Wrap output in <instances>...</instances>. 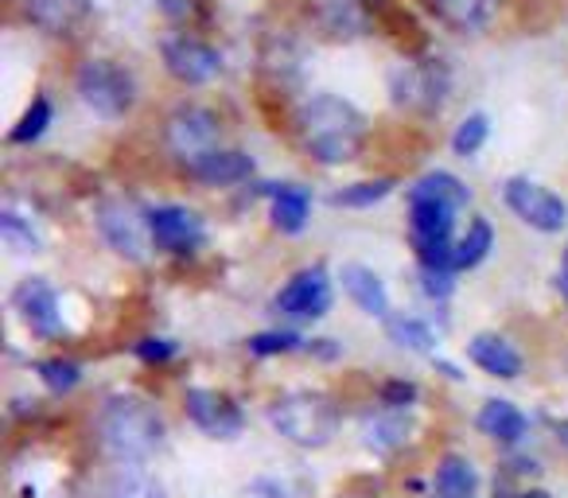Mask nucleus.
Instances as JSON below:
<instances>
[{
  "label": "nucleus",
  "instance_id": "obj_10",
  "mask_svg": "<svg viewBox=\"0 0 568 498\" xmlns=\"http://www.w3.org/2000/svg\"><path fill=\"white\" fill-rule=\"evenodd\" d=\"M12 301H17L20 319L32 327V335H40V339H63L67 335L63 304H59V293L51 281H43V277L20 281Z\"/></svg>",
  "mask_w": 568,
  "mask_h": 498
},
{
  "label": "nucleus",
  "instance_id": "obj_5",
  "mask_svg": "<svg viewBox=\"0 0 568 498\" xmlns=\"http://www.w3.org/2000/svg\"><path fill=\"white\" fill-rule=\"evenodd\" d=\"M389 98L394 105L420 113H436L448 98V67L440 59H420V63L397 67L389 74Z\"/></svg>",
  "mask_w": 568,
  "mask_h": 498
},
{
  "label": "nucleus",
  "instance_id": "obj_18",
  "mask_svg": "<svg viewBox=\"0 0 568 498\" xmlns=\"http://www.w3.org/2000/svg\"><path fill=\"white\" fill-rule=\"evenodd\" d=\"M467 355H471V363L479 366V370L495 374V378H518L521 374V355L503 335H475V339L467 343Z\"/></svg>",
  "mask_w": 568,
  "mask_h": 498
},
{
  "label": "nucleus",
  "instance_id": "obj_32",
  "mask_svg": "<svg viewBox=\"0 0 568 498\" xmlns=\"http://www.w3.org/2000/svg\"><path fill=\"white\" fill-rule=\"evenodd\" d=\"M487 136H490V118H487V113H467V118L459 121L456 136H452V149H456V156H475Z\"/></svg>",
  "mask_w": 568,
  "mask_h": 498
},
{
  "label": "nucleus",
  "instance_id": "obj_7",
  "mask_svg": "<svg viewBox=\"0 0 568 498\" xmlns=\"http://www.w3.org/2000/svg\"><path fill=\"white\" fill-rule=\"evenodd\" d=\"M332 304H335L332 273L324 265H308V270H301L276 293L273 308L288 319H324L332 312Z\"/></svg>",
  "mask_w": 568,
  "mask_h": 498
},
{
  "label": "nucleus",
  "instance_id": "obj_29",
  "mask_svg": "<svg viewBox=\"0 0 568 498\" xmlns=\"http://www.w3.org/2000/svg\"><path fill=\"white\" fill-rule=\"evenodd\" d=\"M51 121H55V110H51V102L40 94V98H36V102L24 110V118L17 121V129L9 133V141H12V144H32V141H40V136L48 133Z\"/></svg>",
  "mask_w": 568,
  "mask_h": 498
},
{
  "label": "nucleus",
  "instance_id": "obj_40",
  "mask_svg": "<svg viewBox=\"0 0 568 498\" xmlns=\"http://www.w3.org/2000/svg\"><path fill=\"white\" fill-rule=\"evenodd\" d=\"M557 288H560V296L568 301V250H565V262H560V273H557Z\"/></svg>",
  "mask_w": 568,
  "mask_h": 498
},
{
  "label": "nucleus",
  "instance_id": "obj_28",
  "mask_svg": "<svg viewBox=\"0 0 568 498\" xmlns=\"http://www.w3.org/2000/svg\"><path fill=\"white\" fill-rule=\"evenodd\" d=\"M386 335L409 350H433L436 347V332L428 327V319H417V316H409V312H402V316H386Z\"/></svg>",
  "mask_w": 568,
  "mask_h": 498
},
{
  "label": "nucleus",
  "instance_id": "obj_31",
  "mask_svg": "<svg viewBox=\"0 0 568 498\" xmlns=\"http://www.w3.org/2000/svg\"><path fill=\"white\" fill-rule=\"evenodd\" d=\"M389 191H394V180H366V183H351V187L343 191H332V199L327 203L332 206H374L378 199H386Z\"/></svg>",
  "mask_w": 568,
  "mask_h": 498
},
{
  "label": "nucleus",
  "instance_id": "obj_19",
  "mask_svg": "<svg viewBox=\"0 0 568 498\" xmlns=\"http://www.w3.org/2000/svg\"><path fill=\"white\" fill-rule=\"evenodd\" d=\"M409 436H413V417L405 409H382L363 425V440L371 444L374 451H382V456L402 448Z\"/></svg>",
  "mask_w": 568,
  "mask_h": 498
},
{
  "label": "nucleus",
  "instance_id": "obj_39",
  "mask_svg": "<svg viewBox=\"0 0 568 498\" xmlns=\"http://www.w3.org/2000/svg\"><path fill=\"white\" fill-rule=\"evenodd\" d=\"M160 9H164L168 17H175V12H180V17H187V9H191V4H187V0H164V4H160Z\"/></svg>",
  "mask_w": 568,
  "mask_h": 498
},
{
  "label": "nucleus",
  "instance_id": "obj_30",
  "mask_svg": "<svg viewBox=\"0 0 568 498\" xmlns=\"http://www.w3.org/2000/svg\"><path fill=\"white\" fill-rule=\"evenodd\" d=\"M0 226H4V245H9L12 254H40V234H36V226L24 218L20 211H4V218H0Z\"/></svg>",
  "mask_w": 568,
  "mask_h": 498
},
{
  "label": "nucleus",
  "instance_id": "obj_25",
  "mask_svg": "<svg viewBox=\"0 0 568 498\" xmlns=\"http://www.w3.org/2000/svg\"><path fill=\"white\" fill-rule=\"evenodd\" d=\"M102 498H168V495L149 471L125 467V471H113L110 479H105Z\"/></svg>",
  "mask_w": 568,
  "mask_h": 498
},
{
  "label": "nucleus",
  "instance_id": "obj_8",
  "mask_svg": "<svg viewBox=\"0 0 568 498\" xmlns=\"http://www.w3.org/2000/svg\"><path fill=\"white\" fill-rule=\"evenodd\" d=\"M503 199H506V206H510V211L526 222V226L541 230V234L560 230V226H565V218H568L565 199H560L557 191L541 187V183L526 180V175H514V180H506Z\"/></svg>",
  "mask_w": 568,
  "mask_h": 498
},
{
  "label": "nucleus",
  "instance_id": "obj_17",
  "mask_svg": "<svg viewBox=\"0 0 568 498\" xmlns=\"http://www.w3.org/2000/svg\"><path fill=\"white\" fill-rule=\"evenodd\" d=\"M24 12L43 32H74L90 17V0H24Z\"/></svg>",
  "mask_w": 568,
  "mask_h": 498
},
{
  "label": "nucleus",
  "instance_id": "obj_1",
  "mask_svg": "<svg viewBox=\"0 0 568 498\" xmlns=\"http://www.w3.org/2000/svg\"><path fill=\"white\" fill-rule=\"evenodd\" d=\"M301 136L320 164H347L366 144V113H358L347 98L316 94L301 113Z\"/></svg>",
  "mask_w": 568,
  "mask_h": 498
},
{
  "label": "nucleus",
  "instance_id": "obj_13",
  "mask_svg": "<svg viewBox=\"0 0 568 498\" xmlns=\"http://www.w3.org/2000/svg\"><path fill=\"white\" fill-rule=\"evenodd\" d=\"M164 63H168V71L180 82H187V87H203V82L219 79V71H222L219 51L199 40H187V35L164 40Z\"/></svg>",
  "mask_w": 568,
  "mask_h": 498
},
{
  "label": "nucleus",
  "instance_id": "obj_6",
  "mask_svg": "<svg viewBox=\"0 0 568 498\" xmlns=\"http://www.w3.org/2000/svg\"><path fill=\"white\" fill-rule=\"evenodd\" d=\"M98 230H102L105 245L118 250L121 257L144 262L152 230H149V214L136 203H129V199H105V203L98 206Z\"/></svg>",
  "mask_w": 568,
  "mask_h": 498
},
{
  "label": "nucleus",
  "instance_id": "obj_36",
  "mask_svg": "<svg viewBox=\"0 0 568 498\" xmlns=\"http://www.w3.org/2000/svg\"><path fill=\"white\" fill-rule=\"evenodd\" d=\"M413 402H417V386L413 382H386L382 386V405L386 409H409Z\"/></svg>",
  "mask_w": 568,
  "mask_h": 498
},
{
  "label": "nucleus",
  "instance_id": "obj_33",
  "mask_svg": "<svg viewBox=\"0 0 568 498\" xmlns=\"http://www.w3.org/2000/svg\"><path fill=\"white\" fill-rule=\"evenodd\" d=\"M40 378L51 394H71L82 382V366L74 358H48V363H40Z\"/></svg>",
  "mask_w": 568,
  "mask_h": 498
},
{
  "label": "nucleus",
  "instance_id": "obj_24",
  "mask_svg": "<svg viewBox=\"0 0 568 498\" xmlns=\"http://www.w3.org/2000/svg\"><path fill=\"white\" fill-rule=\"evenodd\" d=\"M320 20L332 35H358L371 24L366 0H320Z\"/></svg>",
  "mask_w": 568,
  "mask_h": 498
},
{
  "label": "nucleus",
  "instance_id": "obj_41",
  "mask_svg": "<svg viewBox=\"0 0 568 498\" xmlns=\"http://www.w3.org/2000/svg\"><path fill=\"white\" fill-rule=\"evenodd\" d=\"M440 370L448 374V378H464V370H459V366H452V363H440Z\"/></svg>",
  "mask_w": 568,
  "mask_h": 498
},
{
  "label": "nucleus",
  "instance_id": "obj_27",
  "mask_svg": "<svg viewBox=\"0 0 568 498\" xmlns=\"http://www.w3.org/2000/svg\"><path fill=\"white\" fill-rule=\"evenodd\" d=\"M433 9L448 24L464 28V32H479L490 20V12H495V0H433Z\"/></svg>",
  "mask_w": 568,
  "mask_h": 498
},
{
  "label": "nucleus",
  "instance_id": "obj_3",
  "mask_svg": "<svg viewBox=\"0 0 568 498\" xmlns=\"http://www.w3.org/2000/svg\"><path fill=\"white\" fill-rule=\"evenodd\" d=\"M268 420L284 440L301 444V448H324L339 428V409L320 389H288L268 402Z\"/></svg>",
  "mask_w": 568,
  "mask_h": 498
},
{
  "label": "nucleus",
  "instance_id": "obj_26",
  "mask_svg": "<svg viewBox=\"0 0 568 498\" xmlns=\"http://www.w3.org/2000/svg\"><path fill=\"white\" fill-rule=\"evenodd\" d=\"M490 245H495V230H490L487 218H475L467 226V234L456 242V257H452V270H475L483 257L490 254Z\"/></svg>",
  "mask_w": 568,
  "mask_h": 498
},
{
  "label": "nucleus",
  "instance_id": "obj_14",
  "mask_svg": "<svg viewBox=\"0 0 568 498\" xmlns=\"http://www.w3.org/2000/svg\"><path fill=\"white\" fill-rule=\"evenodd\" d=\"M268 191V218L281 234H301L308 226L312 195L308 187H296V183H265Z\"/></svg>",
  "mask_w": 568,
  "mask_h": 498
},
{
  "label": "nucleus",
  "instance_id": "obj_42",
  "mask_svg": "<svg viewBox=\"0 0 568 498\" xmlns=\"http://www.w3.org/2000/svg\"><path fill=\"white\" fill-rule=\"evenodd\" d=\"M521 498H552V495H545V490H526Z\"/></svg>",
  "mask_w": 568,
  "mask_h": 498
},
{
  "label": "nucleus",
  "instance_id": "obj_11",
  "mask_svg": "<svg viewBox=\"0 0 568 498\" xmlns=\"http://www.w3.org/2000/svg\"><path fill=\"white\" fill-rule=\"evenodd\" d=\"M183 409H187V417L195 420V428H203V433L214 436V440H234L245 425L242 409H237L226 394H219V389H187Z\"/></svg>",
  "mask_w": 568,
  "mask_h": 498
},
{
  "label": "nucleus",
  "instance_id": "obj_9",
  "mask_svg": "<svg viewBox=\"0 0 568 498\" xmlns=\"http://www.w3.org/2000/svg\"><path fill=\"white\" fill-rule=\"evenodd\" d=\"M214 136H219V121L211 110H199V105H180V110L168 118L164 141L183 164H195L199 156L214 152Z\"/></svg>",
  "mask_w": 568,
  "mask_h": 498
},
{
  "label": "nucleus",
  "instance_id": "obj_20",
  "mask_svg": "<svg viewBox=\"0 0 568 498\" xmlns=\"http://www.w3.org/2000/svg\"><path fill=\"white\" fill-rule=\"evenodd\" d=\"M475 425H479V433L495 436L498 444H518L521 436H526V417H521V409L503 402V397H490L479 409V417H475Z\"/></svg>",
  "mask_w": 568,
  "mask_h": 498
},
{
  "label": "nucleus",
  "instance_id": "obj_37",
  "mask_svg": "<svg viewBox=\"0 0 568 498\" xmlns=\"http://www.w3.org/2000/svg\"><path fill=\"white\" fill-rule=\"evenodd\" d=\"M237 498H293V490L284 487V479H253L250 487H242V495Z\"/></svg>",
  "mask_w": 568,
  "mask_h": 498
},
{
  "label": "nucleus",
  "instance_id": "obj_12",
  "mask_svg": "<svg viewBox=\"0 0 568 498\" xmlns=\"http://www.w3.org/2000/svg\"><path fill=\"white\" fill-rule=\"evenodd\" d=\"M152 245L164 254H191L203 245V226L187 206H152L149 211Z\"/></svg>",
  "mask_w": 568,
  "mask_h": 498
},
{
  "label": "nucleus",
  "instance_id": "obj_16",
  "mask_svg": "<svg viewBox=\"0 0 568 498\" xmlns=\"http://www.w3.org/2000/svg\"><path fill=\"white\" fill-rule=\"evenodd\" d=\"M339 281H343V288H347L351 301H355L358 312H366V316H389L386 285H382L374 270L351 262V265H343V270H339Z\"/></svg>",
  "mask_w": 568,
  "mask_h": 498
},
{
  "label": "nucleus",
  "instance_id": "obj_23",
  "mask_svg": "<svg viewBox=\"0 0 568 498\" xmlns=\"http://www.w3.org/2000/svg\"><path fill=\"white\" fill-rule=\"evenodd\" d=\"M436 498H475L479 490V475L467 464L464 456H444L440 467H436Z\"/></svg>",
  "mask_w": 568,
  "mask_h": 498
},
{
  "label": "nucleus",
  "instance_id": "obj_15",
  "mask_svg": "<svg viewBox=\"0 0 568 498\" xmlns=\"http://www.w3.org/2000/svg\"><path fill=\"white\" fill-rule=\"evenodd\" d=\"M191 175L199 183H211V187H234V183L250 180L253 175V156L245 152H234V149H214L206 156H199L195 164H187Z\"/></svg>",
  "mask_w": 568,
  "mask_h": 498
},
{
  "label": "nucleus",
  "instance_id": "obj_22",
  "mask_svg": "<svg viewBox=\"0 0 568 498\" xmlns=\"http://www.w3.org/2000/svg\"><path fill=\"white\" fill-rule=\"evenodd\" d=\"M409 203H440V206L459 211V206L471 203V191H467L452 172H428V175H420L417 187L409 191Z\"/></svg>",
  "mask_w": 568,
  "mask_h": 498
},
{
  "label": "nucleus",
  "instance_id": "obj_34",
  "mask_svg": "<svg viewBox=\"0 0 568 498\" xmlns=\"http://www.w3.org/2000/svg\"><path fill=\"white\" fill-rule=\"evenodd\" d=\"M245 347H250L253 355H288V350H301V347H308V343L296 332H261V335H253Z\"/></svg>",
  "mask_w": 568,
  "mask_h": 498
},
{
  "label": "nucleus",
  "instance_id": "obj_21",
  "mask_svg": "<svg viewBox=\"0 0 568 498\" xmlns=\"http://www.w3.org/2000/svg\"><path fill=\"white\" fill-rule=\"evenodd\" d=\"M366 17H371V24L389 28V35H394V40H402L405 51H420V48H425L420 24L405 9H397L394 0H366Z\"/></svg>",
  "mask_w": 568,
  "mask_h": 498
},
{
  "label": "nucleus",
  "instance_id": "obj_4",
  "mask_svg": "<svg viewBox=\"0 0 568 498\" xmlns=\"http://www.w3.org/2000/svg\"><path fill=\"white\" fill-rule=\"evenodd\" d=\"M79 98L90 113H98L102 121H121L136 102V82L113 59H87L74 74Z\"/></svg>",
  "mask_w": 568,
  "mask_h": 498
},
{
  "label": "nucleus",
  "instance_id": "obj_35",
  "mask_svg": "<svg viewBox=\"0 0 568 498\" xmlns=\"http://www.w3.org/2000/svg\"><path fill=\"white\" fill-rule=\"evenodd\" d=\"M420 288H425L428 301H448L456 281H452L448 270H428V265H420Z\"/></svg>",
  "mask_w": 568,
  "mask_h": 498
},
{
  "label": "nucleus",
  "instance_id": "obj_38",
  "mask_svg": "<svg viewBox=\"0 0 568 498\" xmlns=\"http://www.w3.org/2000/svg\"><path fill=\"white\" fill-rule=\"evenodd\" d=\"M136 358H141V363H168V358H175V343H168V339H141L136 343Z\"/></svg>",
  "mask_w": 568,
  "mask_h": 498
},
{
  "label": "nucleus",
  "instance_id": "obj_2",
  "mask_svg": "<svg viewBox=\"0 0 568 498\" xmlns=\"http://www.w3.org/2000/svg\"><path fill=\"white\" fill-rule=\"evenodd\" d=\"M98 436L105 451L121 464H144L164 444V420L141 397H110L98 413Z\"/></svg>",
  "mask_w": 568,
  "mask_h": 498
}]
</instances>
